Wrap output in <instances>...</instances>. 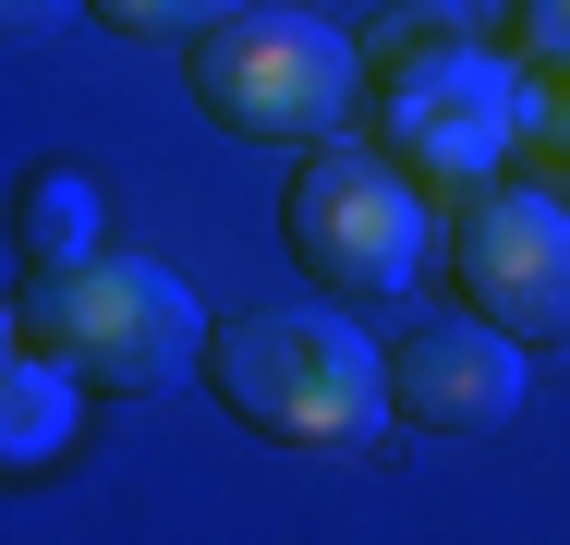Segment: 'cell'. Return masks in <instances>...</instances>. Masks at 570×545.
<instances>
[{"label":"cell","mask_w":570,"mask_h":545,"mask_svg":"<svg viewBox=\"0 0 570 545\" xmlns=\"http://www.w3.org/2000/svg\"><path fill=\"white\" fill-rule=\"evenodd\" d=\"M522 49H534L547 73H570V0H522Z\"/></svg>","instance_id":"cell-11"},{"label":"cell","mask_w":570,"mask_h":545,"mask_svg":"<svg viewBox=\"0 0 570 545\" xmlns=\"http://www.w3.org/2000/svg\"><path fill=\"white\" fill-rule=\"evenodd\" d=\"M195 98L243 146H341L352 98H364V61L316 12H230V24L195 37Z\"/></svg>","instance_id":"cell-3"},{"label":"cell","mask_w":570,"mask_h":545,"mask_svg":"<svg viewBox=\"0 0 570 545\" xmlns=\"http://www.w3.org/2000/svg\"><path fill=\"white\" fill-rule=\"evenodd\" d=\"M121 37H207V24H230V12H255V0H98Z\"/></svg>","instance_id":"cell-10"},{"label":"cell","mask_w":570,"mask_h":545,"mask_svg":"<svg viewBox=\"0 0 570 545\" xmlns=\"http://www.w3.org/2000/svg\"><path fill=\"white\" fill-rule=\"evenodd\" d=\"M547 146H559V182H570V86H559V121H547Z\"/></svg>","instance_id":"cell-13"},{"label":"cell","mask_w":570,"mask_h":545,"mask_svg":"<svg viewBox=\"0 0 570 545\" xmlns=\"http://www.w3.org/2000/svg\"><path fill=\"white\" fill-rule=\"evenodd\" d=\"M389 146L425 170V182H485L498 158H510V133H522V86H510V61H485V49H461V37H425V49H401L389 61Z\"/></svg>","instance_id":"cell-5"},{"label":"cell","mask_w":570,"mask_h":545,"mask_svg":"<svg viewBox=\"0 0 570 545\" xmlns=\"http://www.w3.org/2000/svg\"><path fill=\"white\" fill-rule=\"evenodd\" d=\"M24 242H37L49 267H73V255H98V195H86L73 170H49V182L24 195Z\"/></svg>","instance_id":"cell-9"},{"label":"cell","mask_w":570,"mask_h":545,"mask_svg":"<svg viewBox=\"0 0 570 545\" xmlns=\"http://www.w3.org/2000/svg\"><path fill=\"white\" fill-rule=\"evenodd\" d=\"M61 425H73V364L24 339V351H12V460H49Z\"/></svg>","instance_id":"cell-8"},{"label":"cell","mask_w":570,"mask_h":545,"mask_svg":"<svg viewBox=\"0 0 570 545\" xmlns=\"http://www.w3.org/2000/svg\"><path fill=\"white\" fill-rule=\"evenodd\" d=\"M292 255H304L341 304L413 291L425 255H438V218H425L413 158H389V146H316L304 182H292Z\"/></svg>","instance_id":"cell-4"},{"label":"cell","mask_w":570,"mask_h":545,"mask_svg":"<svg viewBox=\"0 0 570 545\" xmlns=\"http://www.w3.org/2000/svg\"><path fill=\"white\" fill-rule=\"evenodd\" d=\"M461 304L498 316L522 351H570V207L559 195H473L461 207Z\"/></svg>","instance_id":"cell-6"},{"label":"cell","mask_w":570,"mask_h":545,"mask_svg":"<svg viewBox=\"0 0 570 545\" xmlns=\"http://www.w3.org/2000/svg\"><path fill=\"white\" fill-rule=\"evenodd\" d=\"M24 339L61 351L86 388H170L207 351V316L158 255H73L24 291Z\"/></svg>","instance_id":"cell-2"},{"label":"cell","mask_w":570,"mask_h":545,"mask_svg":"<svg viewBox=\"0 0 570 545\" xmlns=\"http://www.w3.org/2000/svg\"><path fill=\"white\" fill-rule=\"evenodd\" d=\"M0 24H12V37H61V24H73V0H0Z\"/></svg>","instance_id":"cell-12"},{"label":"cell","mask_w":570,"mask_h":545,"mask_svg":"<svg viewBox=\"0 0 570 545\" xmlns=\"http://www.w3.org/2000/svg\"><path fill=\"white\" fill-rule=\"evenodd\" d=\"M389 388H401V413H413L425 436H485V425L522 413V339H510L498 316L413 327V339L389 351Z\"/></svg>","instance_id":"cell-7"},{"label":"cell","mask_w":570,"mask_h":545,"mask_svg":"<svg viewBox=\"0 0 570 545\" xmlns=\"http://www.w3.org/2000/svg\"><path fill=\"white\" fill-rule=\"evenodd\" d=\"M207 364H219V400L243 425H267L279 448H352L401 400L352 316H230L207 339Z\"/></svg>","instance_id":"cell-1"}]
</instances>
